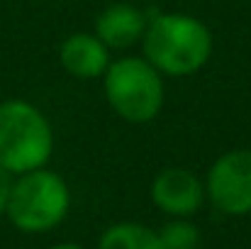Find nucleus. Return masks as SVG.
<instances>
[{"mask_svg":"<svg viewBox=\"0 0 251 249\" xmlns=\"http://www.w3.org/2000/svg\"><path fill=\"white\" fill-rule=\"evenodd\" d=\"M144 59L164 76H190L212 56L210 27L188 12L156 15L142 37Z\"/></svg>","mask_w":251,"mask_h":249,"instance_id":"1","label":"nucleus"},{"mask_svg":"<svg viewBox=\"0 0 251 249\" xmlns=\"http://www.w3.org/2000/svg\"><path fill=\"white\" fill-rule=\"evenodd\" d=\"M71 208V191L66 181L49 171L34 168L20 173L7 195L5 215L25 235H42L64 222Z\"/></svg>","mask_w":251,"mask_h":249,"instance_id":"2","label":"nucleus"},{"mask_svg":"<svg viewBox=\"0 0 251 249\" xmlns=\"http://www.w3.org/2000/svg\"><path fill=\"white\" fill-rule=\"evenodd\" d=\"M161 249H198L200 247V230L188 218H173L159 230Z\"/></svg>","mask_w":251,"mask_h":249,"instance_id":"10","label":"nucleus"},{"mask_svg":"<svg viewBox=\"0 0 251 249\" xmlns=\"http://www.w3.org/2000/svg\"><path fill=\"white\" fill-rule=\"evenodd\" d=\"M147 25L149 20L139 7L129 2H115L98 15L95 34L107 49H127L144 37Z\"/></svg>","mask_w":251,"mask_h":249,"instance_id":"8","label":"nucleus"},{"mask_svg":"<svg viewBox=\"0 0 251 249\" xmlns=\"http://www.w3.org/2000/svg\"><path fill=\"white\" fill-rule=\"evenodd\" d=\"M59 61L66 74L74 79L90 81L107 71L110 66V49L98 39V34L76 32L66 37L59 47Z\"/></svg>","mask_w":251,"mask_h":249,"instance_id":"7","label":"nucleus"},{"mask_svg":"<svg viewBox=\"0 0 251 249\" xmlns=\"http://www.w3.org/2000/svg\"><path fill=\"white\" fill-rule=\"evenodd\" d=\"M54 152V132L39 108L27 100L0 103V166L12 176L47 166Z\"/></svg>","mask_w":251,"mask_h":249,"instance_id":"3","label":"nucleus"},{"mask_svg":"<svg viewBox=\"0 0 251 249\" xmlns=\"http://www.w3.org/2000/svg\"><path fill=\"white\" fill-rule=\"evenodd\" d=\"M205 195L225 215H251V149H232L217 157L205 178Z\"/></svg>","mask_w":251,"mask_h":249,"instance_id":"5","label":"nucleus"},{"mask_svg":"<svg viewBox=\"0 0 251 249\" xmlns=\"http://www.w3.org/2000/svg\"><path fill=\"white\" fill-rule=\"evenodd\" d=\"M10 173L0 166V215H5V205H7V195H10Z\"/></svg>","mask_w":251,"mask_h":249,"instance_id":"11","label":"nucleus"},{"mask_svg":"<svg viewBox=\"0 0 251 249\" xmlns=\"http://www.w3.org/2000/svg\"><path fill=\"white\" fill-rule=\"evenodd\" d=\"M151 200L168 218H190L205 203V183L193 171L171 166L154 176Z\"/></svg>","mask_w":251,"mask_h":249,"instance_id":"6","label":"nucleus"},{"mask_svg":"<svg viewBox=\"0 0 251 249\" xmlns=\"http://www.w3.org/2000/svg\"><path fill=\"white\" fill-rule=\"evenodd\" d=\"M49 249H85L83 245H76V242H61V245H54Z\"/></svg>","mask_w":251,"mask_h":249,"instance_id":"12","label":"nucleus"},{"mask_svg":"<svg viewBox=\"0 0 251 249\" xmlns=\"http://www.w3.org/2000/svg\"><path fill=\"white\" fill-rule=\"evenodd\" d=\"M98 249H161V240L142 222H115L100 235Z\"/></svg>","mask_w":251,"mask_h":249,"instance_id":"9","label":"nucleus"},{"mask_svg":"<svg viewBox=\"0 0 251 249\" xmlns=\"http://www.w3.org/2000/svg\"><path fill=\"white\" fill-rule=\"evenodd\" d=\"M107 105L132 125L151 122L164 108V79L144 56L110 61L102 74Z\"/></svg>","mask_w":251,"mask_h":249,"instance_id":"4","label":"nucleus"}]
</instances>
